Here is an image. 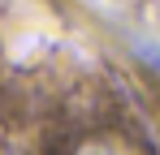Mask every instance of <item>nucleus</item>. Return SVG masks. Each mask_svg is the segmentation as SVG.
I'll list each match as a JSON object with an SVG mask.
<instances>
[{"label":"nucleus","instance_id":"f257e3e1","mask_svg":"<svg viewBox=\"0 0 160 155\" xmlns=\"http://www.w3.org/2000/svg\"><path fill=\"white\" fill-rule=\"evenodd\" d=\"M78 155H147L143 147H134L130 138H117V134H104V138H91L82 142Z\"/></svg>","mask_w":160,"mask_h":155},{"label":"nucleus","instance_id":"f03ea898","mask_svg":"<svg viewBox=\"0 0 160 155\" xmlns=\"http://www.w3.org/2000/svg\"><path fill=\"white\" fill-rule=\"evenodd\" d=\"M143 60H147V65L160 73V48H143Z\"/></svg>","mask_w":160,"mask_h":155}]
</instances>
